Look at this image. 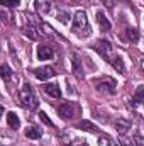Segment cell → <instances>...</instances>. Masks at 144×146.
Returning a JSON list of instances; mask_svg holds the SVG:
<instances>
[{
    "label": "cell",
    "mask_w": 144,
    "mask_h": 146,
    "mask_svg": "<svg viewBox=\"0 0 144 146\" xmlns=\"http://www.w3.org/2000/svg\"><path fill=\"white\" fill-rule=\"evenodd\" d=\"M71 31L78 36H90V26H88V19H87V12L85 10H78L73 17V27Z\"/></svg>",
    "instance_id": "1"
},
{
    "label": "cell",
    "mask_w": 144,
    "mask_h": 146,
    "mask_svg": "<svg viewBox=\"0 0 144 146\" xmlns=\"http://www.w3.org/2000/svg\"><path fill=\"white\" fill-rule=\"evenodd\" d=\"M19 97H20V104H22L26 109H29V110L37 109V104H39V100H37L36 94H34V90H32V85L26 83V85L20 88V94H19Z\"/></svg>",
    "instance_id": "2"
},
{
    "label": "cell",
    "mask_w": 144,
    "mask_h": 146,
    "mask_svg": "<svg viewBox=\"0 0 144 146\" xmlns=\"http://www.w3.org/2000/svg\"><path fill=\"white\" fill-rule=\"evenodd\" d=\"M93 49H95L105 61H108V63H110V61L114 60V56H115V54H114V46L108 42L107 39H98V41L93 44Z\"/></svg>",
    "instance_id": "3"
},
{
    "label": "cell",
    "mask_w": 144,
    "mask_h": 146,
    "mask_svg": "<svg viewBox=\"0 0 144 146\" xmlns=\"http://www.w3.org/2000/svg\"><path fill=\"white\" fill-rule=\"evenodd\" d=\"M95 87H97V90L98 92H102V94H110V95H114L115 94V82L112 80V78H102V80H97L95 82Z\"/></svg>",
    "instance_id": "4"
},
{
    "label": "cell",
    "mask_w": 144,
    "mask_h": 146,
    "mask_svg": "<svg viewBox=\"0 0 144 146\" xmlns=\"http://www.w3.org/2000/svg\"><path fill=\"white\" fill-rule=\"evenodd\" d=\"M76 110H78V107H76L73 102H65L63 106H59L58 114H59L61 119H73L75 114H76Z\"/></svg>",
    "instance_id": "5"
},
{
    "label": "cell",
    "mask_w": 144,
    "mask_h": 146,
    "mask_svg": "<svg viewBox=\"0 0 144 146\" xmlns=\"http://www.w3.org/2000/svg\"><path fill=\"white\" fill-rule=\"evenodd\" d=\"M34 76H36L37 80L44 82V80H48V78L54 76V68H51V66H42V68H37L36 72H34Z\"/></svg>",
    "instance_id": "6"
},
{
    "label": "cell",
    "mask_w": 144,
    "mask_h": 146,
    "mask_svg": "<svg viewBox=\"0 0 144 146\" xmlns=\"http://www.w3.org/2000/svg\"><path fill=\"white\" fill-rule=\"evenodd\" d=\"M54 54L51 46H37V58L39 60H51Z\"/></svg>",
    "instance_id": "7"
},
{
    "label": "cell",
    "mask_w": 144,
    "mask_h": 146,
    "mask_svg": "<svg viewBox=\"0 0 144 146\" xmlns=\"http://www.w3.org/2000/svg\"><path fill=\"white\" fill-rule=\"evenodd\" d=\"M44 92H46L49 97H54V99H59V97H61V90H59V87H58L56 83H48V85H44Z\"/></svg>",
    "instance_id": "8"
},
{
    "label": "cell",
    "mask_w": 144,
    "mask_h": 146,
    "mask_svg": "<svg viewBox=\"0 0 144 146\" xmlns=\"http://www.w3.org/2000/svg\"><path fill=\"white\" fill-rule=\"evenodd\" d=\"M71 65H73V73L78 76V78H83V68H81V61L80 58L73 53L71 54Z\"/></svg>",
    "instance_id": "9"
},
{
    "label": "cell",
    "mask_w": 144,
    "mask_h": 146,
    "mask_svg": "<svg viewBox=\"0 0 144 146\" xmlns=\"http://www.w3.org/2000/svg\"><path fill=\"white\" fill-rule=\"evenodd\" d=\"M26 136H27L29 139H41V138H42V129L37 127V126H29V127L26 129Z\"/></svg>",
    "instance_id": "10"
},
{
    "label": "cell",
    "mask_w": 144,
    "mask_h": 146,
    "mask_svg": "<svg viewBox=\"0 0 144 146\" xmlns=\"http://www.w3.org/2000/svg\"><path fill=\"white\" fill-rule=\"evenodd\" d=\"M129 127H131V122L127 119H117L115 121V129H117L119 134H127Z\"/></svg>",
    "instance_id": "11"
},
{
    "label": "cell",
    "mask_w": 144,
    "mask_h": 146,
    "mask_svg": "<svg viewBox=\"0 0 144 146\" xmlns=\"http://www.w3.org/2000/svg\"><path fill=\"white\" fill-rule=\"evenodd\" d=\"M97 21H98V24H100L102 31H110L112 24H110V21L105 17V14H104L102 10H98V12H97Z\"/></svg>",
    "instance_id": "12"
},
{
    "label": "cell",
    "mask_w": 144,
    "mask_h": 146,
    "mask_svg": "<svg viewBox=\"0 0 144 146\" xmlns=\"http://www.w3.org/2000/svg\"><path fill=\"white\" fill-rule=\"evenodd\" d=\"M7 122H9V127H12L14 131H17L20 127V121H19L17 114H14V112H9L7 114Z\"/></svg>",
    "instance_id": "13"
},
{
    "label": "cell",
    "mask_w": 144,
    "mask_h": 146,
    "mask_svg": "<svg viewBox=\"0 0 144 146\" xmlns=\"http://www.w3.org/2000/svg\"><path fill=\"white\" fill-rule=\"evenodd\" d=\"M124 37H126L129 42H137V41H139V33H137V29H134V27H127L126 33H124Z\"/></svg>",
    "instance_id": "14"
},
{
    "label": "cell",
    "mask_w": 144,
    "mask_h": 146,
    "mask_svg": "<svg viewBox=\"0 0 144 146\" xmlns=\"http://www.w3.org/2000/svg\"><path fill=\"white\" fill-rule=\"evenodd\" d=\"M24 36L27 37V39H31V41H37L39 39V33H37V29L34 26H27L24 29Z\"/></svg>",
    "instance_id": "15"
},
{
    "label": "cell",
    "mask_w": 144,
    "mask_h": 146,
    "mask_svg": "<svg viewBox=\"0 0 144 146\" xmlns=\"http://www.w3.org/2000/svg\"><path fill=\"white\" fill-rule=\"evenodd\" d=\"M134 104H144V85H139L136 88V94H134V99H132Z\"/></svg>",
    "instance_id": "16"
},
{
    "label": "cell",
    "mask_w": 144,
    "mask_h": 146,
    "mask_svg": "<svg viewBox=\"0 0 144 146\" xmlns=\"http://www.w3.org/2000/svg\"><path fill=\"white\" fill-rule=\"evenodd\" d=\"M110 65H112L117 72H120V73H124V70H126V66H124V63H122V58H120L119 54L114 56V60L110 61Z\"/></svg>",
    "instance_id": "17"
},
{
    "label": "cell",
    "mask_w": 144,
    "mask_h": 146,
    "mask_svg": "<svg viewBox=\"0 0 144 146\" xmlns=\"http://www.w3.org/2000/svg\"><path fill=\"white\" fill-rule=\"evenodd\" d=\"M34 5H36V10L41 12V14H48V12L51 10V3H49V2H39V0H37Z\"/></svg>",
    "instance_id": "18"
},
{
    "label": "cell",
    "mask_w": 144,
    "mask_h": 146,
    "mask_svg": "<svg viewBox=\"0 0 144 146\" xmlns=\"http://www.w3.org/2000/svg\"><path fill=\"white\" fill-rule=\"evenodd\" d=\"M78 127L83 129V131H88V133H97V127H95L90 121H80V122H78Z\"/></svg>",
    "instance_id": "19"
},
{
    "label": "cell",
    "mask_w": 144,
    "mask_h": 146,
    "mask_svg": "<svg viewBox=\"0 0 144 146\" xmlns=\"http://www.w3.org/2000/svg\"><path fill=\"white\" fill-rule=\"evenodd\" d=\"M39 119H41V122H44L46 126H49V127H54V122H53V121L48 117V114H46V112H42V110H41V112H39Z\"/></svg>",
    "instance_id": "20"
},
{
    "label": "cell",
    "mask_w": 144,
    "mask_h": 146,
    "mask_svg": "<svg viewBox=\"0 0 144 146\" xmlns=\"http://www.w3.org/2000/svg\"><path fill=\"white\" fill-rule=\"evenodd\" d=\"M0 72H2V78H3V80H9V78H10V75H12V70H10V66H9V65H2Z\"/></svg>",
    "instance_id": "21"
},
{
    "label": "cell",
    "mask_w": 144,
    "mask_h": 146,
    "mask_svg": "<svg viewBox=\"0 0 144 146\" xmlns=\"http://www.w3.org/2000/svg\"><path fill=\"white\" fill-rule=\"evenodd\" d=\"M0 3H2V5H5V7H10V9H14V7L20 5V0H0Z\"/></svg>",
    "instance_id": "22"
},
{
    "label": "cell",
    "mask_w": 144,
    "mask_h": 146,
    "mask_svg": "<svg viewBox=\"0 0 144 146\" xmlns=\"http://www.w3.org/2000/svg\"><path fill=\"white\" fill-rule=\"evenodd\" d=\"M42 29H44V31H48V33H46L48 36H56V37H61L59 34H58V33H56V31H54V29H53V27H51V26H49V24H42Z\"/></svg>",
    "instance_id": "23"
},
{
    "label": "cell",
    "mask_w": 144,
    "mask_h": 146,
    "mask_svg": "<svg viewBox=\"0 0 144 146\" xmlns=\"http://www.w3.org/2000/svg\"><path fill=\"white\" fill-rule=\"evenodd\" d=\"M120 146H134L132 145V141L126 136V134H120V143H119Z\"/></svg>",
    "instance_id": "24"
},
{
    "label": "cell",
    "mask_w": 144,
    "mask_h": 146,
    "mask_svg": "<svg viewBox=\"0 0 144 146\" xmlns=\"http://www.w3.org/2000/svg\"><path fill=\"white\" fill-rule=\"evenodd\" d=\"M100 146H117L110 138H100Z\"/></svg>",
    "instance_id": "25"
},
{
    "label": "cell",
    "mask_w": 144,
    "mask_h": 146,
    "mask_svg": "<svg viewBox=\"0 0 144 146\" xmlns=\"http://www.w3.org/2000/svg\"><path fill=\"white\" fill-rule=\"evenodd\" d=\"M104 2V5L107 7V9H112L114 7V0H102Z\"/></svg>",
    "instance_id": "26"
},
{
    "label": "cell",
    "mask_w": 144,
    "mask_h": 146,
    "mask_svg": "<svg viewBox=\"0 0 144 146\" xmlns=\"http://www.w3.org/2000/svg\"><path fill=\"white\" fill-rule=\"evenodd\" d=\"M66 19H70V15H66V14H61V15H59V21H61L63 24H66V22H68Z\"/></svg>",
    "instance_id": "27"
},
{
    "label": "cell",
    "mask_w": 144,
    "mask_h": 146,
    "mask_svg": "<svg viewBox=\"0 0 144 146\" xmlns=\"http://www.w3.org/2000/svg\"><path fill=\"white\" fill-rule=\"evenodd\" d=\"M80 146H88V145H87V143H81V145H80Z\"/></svg>",
    "instance_id": "28"
},
{
    "label": "cell",
    "mask_w": 144,
    "mask_h": 146,
    "mask_svg": "<svg viewBox=\"0 0 144 146\" xmlns=\"http://www.w3.org/2000/svg\"><path fill=\"white\" fill-rule=\"evenodd\" d=\"M143 70H144V61H143Z\"/></svg>",
    "instance_id": "29"
},
{
    "label": "cell",
    "mask_w": 144,
    "mask_h": 146,
    "mask_svg": "<svg viewBox=\"0 0 144 146\" xmlns=\"http://www.w3.org/2000/svg\"><path fill=\"white\" fill-rule=\"evenodd\" d=\"M141 146H144V145H141Z\"/></svg>",
    "instance_id": "30"
}]
</instances>
